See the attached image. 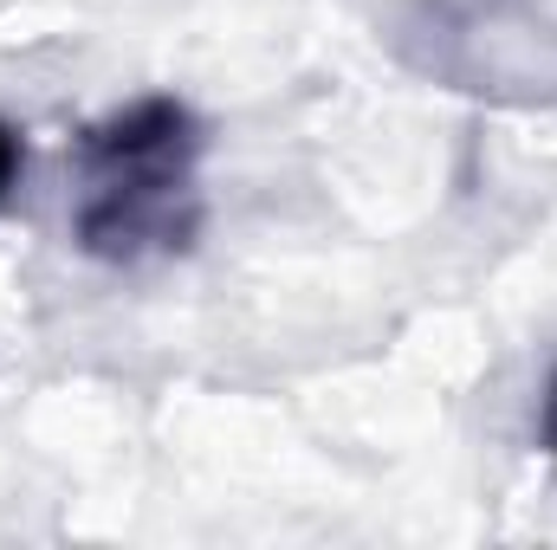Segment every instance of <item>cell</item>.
Here are the masks:
<instances>
[{
    "instance_id": "3957f363",
    "label": "cell",
    "mask_w": 557,
    "mask_h": 550,
    "mask_svg": "<svg viewBox=\"0 0 557 550\" xmlns=\"http://www.w3.org/2000/svg\"><path fill=\"white\" fill-rule=\"evenodd\" d=\"M552 440H557V389H552Z\"/></svg>"
},
{
    "instance_id": "6da1fadb",
    "label": "cell",
    "mask_w": 557,
    "mask_h": 550,
    "mask_svg": "<svg viewBox=\"0 0 557 550\" xmlns=\"http://www.w3.org/2000/svg\"><path fill=\"white\" fill-rule=\"evenodd\" d=\"M91 168L98 188L78 214V234L91 253H137L143 240L175 234V195L188 175V117L175 104H137L117 124H104L91 137Z\"/></svg>"
},
{
    "instance_id": "7a4b0ae2",
    "label": "cell",
    "mask_w": 557,
    "mask_h": 550,
    "mask_svg": "<svg viewBox=\"0 0 557 550\" xmlns=\"http://www.w3.org/2000/svg\"><path fill=\"white\" fill-rule=\"evenodd\" d=\"M13 168H20V149H13V137L0 130V195H7V182H13Z\"/></svg>"
}]
</instances>
